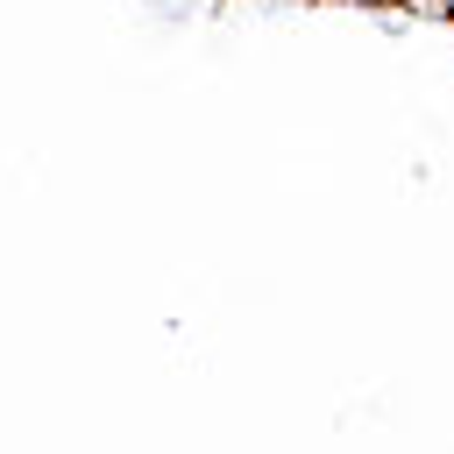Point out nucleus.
Instances as JSON below:
<instances>
[{"mask_svg":"<svg viewBox=\"0 0 454 454\" xmlns=\"http://www.w3.org/2000/svg\"><path fill=\"white\" fill-rule=\"evenodd\" d=\"M340 7H397V0H340Z\"/></svg>","mask_w":454,"mask_h":454,"instance_id":"1","label":"nucleus"},{"mask_svg":"<svg viewBox=\"0 0 454 454\" xmlns=\"http://www.w3.org/2000/svg\"><path fill=\"white\" fill-rule=\"evenodd\" d=\"M447 28H454V14H447Z\"/></svg>","mask_w":454,"mask_h":454,"instance_id":"2","label":"nucleus"}]
</instances>
